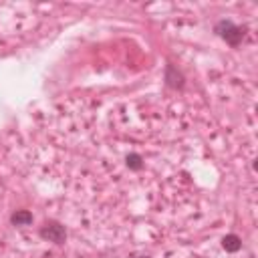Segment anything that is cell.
Wrapping results in <instances>:
<instances>
[{"instance_id": "cell-4", "label": "cell", "mask_w": 258, "mask_h": 258, "mask_svg": "<svg viewBox=\"0 0 258 258\" xmlns=\"http://www.w3.org/2000/svg\"><path fill=\"white\" fill-rule=\"evenodd\" d=\"M12 224L14 226H28L33 222V214L31 212H26V210H20V212H16V214H12Z\"/></svg>"}, {"instance_id": "cell-2", "label": "cell", "mask_w": 258, "mask_h": 258, "mask_svg": "<svg viewBox=\"0 0 258 258\" xmlns=\"http://www.w3.org/2000/svg\"><path fill=\"white\" fill-rule=\"evenodd\" d=\"M41 236L45 240H51L54 244H63L65 238H67V232H65V228L61 224H56V222H47L43 228H41Z\"/></svg>"}, {"instance_id": "cell-3", "label": "cell", "mask_w": 258, "mask_h": 258, "mask_svg": "<svg viewBox=\"0 0 258 258\" xmlns=\"http://www.w3.org/2000/svg\"><path fill=\"white\" fill-rule=\"evenodd\" d=\"M222 246H224L226 252H238L242 248V240L236 234H228V236L222 238Z\"/></svg>"}, {"instance_id": "cell-5", "label": "cell", "mask_w": 258, "mask_h": 258, "mask_svg": "<svg viewBox=\"0 0 258 258\" xmlns=\"http://www.w3.org/2000/svg\"><path fill=\"white\" fill-rule=\"evenodd\" d=\"M127 165H129L131 169H141V167H143V163H141V157H139L137 154H131V155H127Z\"/></svg>"}, {"instance_id": "cell-1", "label": "cell", "mask_w": 258, "mask_h": 258, "mask_svg": "<svg viewBox=\"0 0 258 258\" xmlns=\"http://www.w3.org/2000/svg\"><path fill=\"white\" fill-rule=\"evenodd\" d=\"M216 33L228 43V45H232V47H238L240 41H242V28L236 26L232 20H220L216 24Z\"/></svg>"}]
</instances>
